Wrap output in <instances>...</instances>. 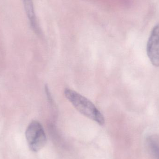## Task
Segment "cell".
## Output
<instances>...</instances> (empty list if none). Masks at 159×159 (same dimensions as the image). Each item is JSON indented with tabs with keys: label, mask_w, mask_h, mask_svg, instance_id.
<instances>
[{
	"label": "cell",
	"mask_w": 159,
	"mask_h": 159,
	"mask_svg": "<svg viewBox=\"0 0 159 159\" xmlns=\"http://www.w3.org/2000/svg\"><path fill=\"white\" fill-rule=\"evenodd\" d=\"M64 93L66 98L79 113L100 125L104 124L102 114L88 98L70 89H65Z\"/></svg>",
	"instance_id": "cell-1"
},
{
	"label": "cell",
	"mask_w": 159,
	"mask_h": 159,
	"mask_svg": "<svg viewBox=\"0 0 159 159\" xmlns=\"http://www.w3.org/2000/svg\"><path fill=\"white\" fill-rule=\"evenodd\" d=\"M26 138L30 148L38 152L44 147L47 138L43 126L38 121H32L26 131Z\"/></svg>",
	"instance_id": "cell-2"
},
{
	"label": "cell",
	"mask_w": 159,
	"mask_h": 159,
	"mask_svg": "<svg viewBox=\"0 0 159 159\" xmlns=\"http://www.w3.org/2000/svg\"><path fill=\"white\" fill-rule=\"evenodd\" d=\"M147 53L151 63L159 67V24L156 25L151 31L147 45Z\"/></svg>",
	"instance_id": "cell-3"
},
{
	"label": "cell",
	"mask_w": 159,
	"mask_h": 159,
	"mask_svg": "<svg viewBox=\"0 0 159 159\" xmlns=\"http://www.w3.org/2000/svg\"><path fill=\"white\" fill-rule=\"evenodd\" d=\"M24 8L31 26L36 34H40V30L37 23L32 0H23Z\"/></svg>",
	"instance_id": "cell-4"
},
{
	"label": "cell",
	"mask_w": 159,
	"mask_h": 159,
	"mask_svg": "<svg viewBox=\"0 0 159 159\" xmlns=\"http://www.w3.org/2000/svg\"><path fill=\"white\" fill-rule=\"evenodd\" d=\"M148 145L156 159H159V138L156 135H150L147 138Z\"/></svg>",
	"instance_id": "cell-5"
}]
</instances>
